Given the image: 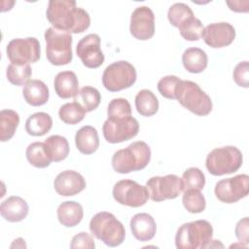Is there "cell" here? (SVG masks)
Listing matches in <instances>:
<instances>
[{"mask_svg":"<svg viewBox=\"0 0 249 249\" xmlns=\"http://www.w3.org/2000/svg\"><path fill=\"white\" fill-rule=\"evenodd\" d=\"M46 15L53 27L69 33H82L90 25L89 13L77 7L74 0L49 1Z\"/></svg>","mask_w":249,"mask_h":249,"instance_id":"cell-1","label":"cell"},{"mask_svg":"<svg viewBox=\"0 0 249 249\" xmlns=\"http://www.w3.org/2000/svg\"><path fill=\"white\" fill-rule=\"evenodd\" d=\"M151 160V149L144 141H136L114 153L112 166L121 174L145 168Z\"/></svg>","mask_w":249,"mask_h":249,"instance_id":"cell-2","label":"cell"},{"mask_svg":"<svg viewBox=\"0 0 249 249\" xmlns=\"http://www.w3.org/2000/svg\"><path fill=\"white\" fill-rule=\"evenodd\" d=\"M213 228L206 220H197L183 224L175 235L178 249H196L209 247L212 240Z\"/></svg>","mask_w":249,"mask_h":249,"instance_id":"cell-3","label":"cell"},{"mask_svg":"<svg viewBox=\"0 0 249 249\" xmlns=\"http://www.w3.org/2000/svg\"><path fill=\"white\" fill-rule=\"evenodd\" d=\"M90 232L109 247L121 245L125 237L124 225L110 212L95 214L89 222Z\"/></svg>","mask_w":249,"mask_h":249,"instance_id":"cell-4","label":"cell"},{"mask_svg":"<svg viewBox=\"0 0 249 249\" xmlns=\"http://www.w3.org/2000/svg\"><path fill=\"white\" fill-rule=\"evenodd\" d=\"M175 97L195 115L206 116L212 111L211 98L195 82L180 80L175 89Z\"/></svg>","mask_w":249,"mask_h":249,"instance_id":"cell-5","label":"cell"},{"mask_svg":"<svg viewBox=\"0 0 249 249\" xmlns=\"http://www.w3.org/2000/svg\"><path fill=\"white\" fill-rule=\"evenodd\" d=\"M46 56L53 65H66L72 61V36L69 32L50 27L45 31Z\"/></svg>","mask_w":249,"mask_h":249,"instance_id":"cell-6","label":"cell"},{"mask_svg":"<svg viewBox=\"0 0 249 249\" xmlns=\"http://www.w3.org/2000/svg\"><path fill=\"white\" fill-rule=\"evenodd\" d=\"M242 153L234 146L213 149L206 157L205 165L210 174L221 176L237 171L242 165Z\"/></svg>","mask_w":249,"mask_h":249,"instance_id":"cell-7","label":"cell"},{"mask_svg":"<svg viewBox=\"0 0 249 249\" xmlns=\"http://www.w3.org/2000/svg\"><path fill=\"white\" fill-rule=\"evenodd\" d=\"M138 130V121L131 115L109 116L102 126L105 140L113 144L121 143L135 137Z\"/></svg>","mask_w":249,"mask_h":249,"instance_id":"cell-8","label":"cell"},{"mask_svg":"<svg viewBox=\"0 0 249 249\" xmlns=\"http://www.w3.org/2000/svg\"><path fill=\"white\" fill-rule=\"evenodd\" d=\"M134 66L125 60H119L108 65L102 75V84L109 91H120L130 88L136 81Z\"/></svg>","mask_w":249,"mask_h":249,"instance_id":"cell-9","label":"cell"},{"mask_svg":"<svg viewBox=\"0 0 249 249\" xmlns=\"http://www.w3.org/2000/svg\"><path fill=\"white\" fill-rule=\"evenodd\" d=\"M6 53L11 63L27 65L39 60L41 47L39 41L34 37L16 38L9 42Z\"/></svg>","mask_w":249,"mask_h":249,"instance_id":"cell-10","label":"cell"},{"mask_svg":"<svg viewBox=\"0 0 249 249\" xmlns=\"http://www.w3.org/2000/svg\"><path fill=\"white\" fill-rule=\"evenodd\" d=\"M146 188L153 201L176 198L183 191L182 180L175 174L151 177L146 183Z\"/></svg>","mask_w":249,"mask_h":249,"instance_id":"cell-11","label":"cell"},{"mask_svg":"<svg viewBox=\"0 0 249 249\" xmlns=\"http://www.w3.org/2000/svg\"><path fill=\"white\" fill-rule=\"evenodd\" d=\"M113 196L120 204L140 207L147 202L149 192L145 186L138 184L136 181L124 179L114 185Z\"/></svg>","mask_w":249,"mask_h":249,"instance_id":"cell-12","label":"cell"},{"mask_svg":"<svg viewBox=\"0 0 249 249\" xmlns=\"http://www.w3.org/2000/svg\"><path fill=\"white\" fill-rule=\"evenodd\" d=\"M216 197L225 203H234L245 197L249 193V177L239 174L217 182L215 186Z\"/></svg>","mask_w":249,"mask_h":249,"instance_id":"cell-13","label":"cell"},{"mask_svg":"<svg viewBox=\"0 0 249 249\" xmlns=\"http://www.w3.org/2000/svg\"><path fill=\"white\" fill-rule=\"evenodd\" d=\"M130 34L141 41L151 39L155 34V16L147 6L137 7L131 14Z\"/></svg>","mask_w":249,"mask_h":249,"instance_id":"cell-14","label":"cell"},{"mask_svg":"<svg viewBox=\"0 0 249 249\" xmlns=\"http://www.w3.org/2000/svg\"><path fill=\"white\" fill-rule=\"evenodd\" d=\"M77 55L88 68H97L104 62V54L100 49V37L97 34H89L77 44Z\"/></svg>","mask_w":249,"mask_h":249,"instance_id":"cell-15","label":"cell"},{"mask_svg":"<svg viewBox=\"0 0 249 249\" xmlns=\"http://www.w3.org/2000/svg\"><path fill=\"white\" fill-rule=\"evenodd\" d=\"M201 37L211 48H223L231 45L235 38V29L229 22H215L203 27Z\"/></svg>","mask_w":249,"mask_h":249,"instance_id":"cell-16","label":"cell"},{"mask_svg":"<svg viewBox=\"0 0 249 249\" xmlns=\"http://www.w3.org/2000/svg\"><path fill=\"white\" fill-rule=\"evenodd\" d=\"M86 180L77 171L65 170L60 172L53 181L56 193L63 196H75L86 188Z\"/></svg>","mask_w":249,"mask_h":249,"instance_id":"cell-17","label":"cell"},{"mask_svg":"<svg viewBox=\"0 0 249 249\" xmlns=\"http://www.w3.org/2000/svg\"><path fill=\"white\" fill-rule=\"evenodd\" d=\"M129 226L133 236L139 241L151 240L157 231L156 222L148 213L135 214L130 219Z\"/></svg>","mask_w":249,"mask_h":249,"instance_id":"cell-18","label":"cell"},{"mask_svg":"<svg viewBox=\"0 0 249 249\" xmlns=\"http://www.w3.org/2000/svg\"><path fill=\"white\" fill-rule=\"evenodd\" d=\"M29 207L27 202L20 196H12L1 202V216L8 222H20L24 220L28 214Z\"/></svg>","mask_w":249,"mask_h":249,"instance_id":"cell-19","label":"cell"},{"mask_svg":"<svg viewBox=\"0 0 249 249\" xmlns=\"http://www.w3.org/2000/svg\"><path fill=\"white\" fill-rule=\"evenodd\" d=\"M25 101L31 106H42L47 103L50 91L47 85L41 80H29L22 90Z\"/></svg>","mask_w":249,"mask_h":249,"instance_id":"cell-20","label":"cell"},{"mask_svg":"<svg viewBox=\"0 0 249 249\" xmlns=\"http://www.w3.org/2000/svg\"><path fill=\"white\" fill-rule=\"evenodd\" d=\"M55 93L63 99L74 97L79 91V81L72 71L59 72L54 78Z\"/></svg>","mask_w":249,"mask_h":249,"instance_id":"cell-21","label":"cell"},{"mask_svg":"<svg viewBox=\"0 0 249 249\" xmlns=\"http://www.w3.org/2000/svg\"><path fill=\"white\" fill-rule=\"evenodd\" d=\"M75 144L77 149L82 154H93L99 146V137L97 130L91 125H85L81 127L76 132Z\"/></svg>","mask_w":249,"mask_h":249,"instance_id":"cell-22","label":"cell"},{"mask_svg":"<svg viewBox=\"0 0 249 249\" xmlns=\"http://www.w3.org/2000/svg\"><path fill=\"white\" fill-rule=\"evenodd\" d=\"M56 213L59 223L67 228L77 226L84 216L82 205L76 201H64L60 203Z\"/></svg>","mask_w":249,"mask_h":249,"instance_id":"cell-23","label":"cell"},{"mask_svg":"<svg viewBox=\"0 0 249 249\" xmlns=\"http://www.w3.org/2000/svg\"><path fill=\"white\" fill-rule=\"evenodd\" d=\"M182 62L190 73H201L208 63L206 53L199 48H189L182 54Z\"/></svg>","mask_w":249,"mask_h":249,"instance_id":"cell-24","label":"cell"},{"mask_svg":"<svg viewBox=\"0 0 249 249\" xmlns=\"http://www.w3.org/2000/svg\"><path fill=\"white\" fill-rule=\"evenodd\" d=\"M53 126L52 117L45 112H37L28 117L25 122V130L32 136H43Z\"/></svg>","mask_w":249,"mask_h":249,"instance_id":"cell-25","label":"cell"},{"mask_svg":"<svg viewBox=\"0 0 249 249\" xmlns=\"http://www.w3.org/2000/svg\"><path fill=\"white\" fill-rule=\"evenodd\" d=\"M45 147L52 161H60L67 158L69 154V144L65 137L61 135H52L45 140Z\"/></svg>","mask_w":249,"mask_h":249,"instance_id":"cell-26","label":"cell"},{"mask_svg":"<svg viewBox=\"0 0 249 249\" xmlns=\"http://www.w3.org/2000/svg\"><path fill=\"white\" fill-rule=\"evenodd\" d=\"M137 112L144 117H151L159 110V100L150 89H142L135 96Z\"/></svg>","mask_w":249,"mask_h":249,"instance_id":"cell-27","label":"cell"},{"mask_svg":"<svg viewBox=\"0 0 249 249\" xmlns=\"http://www.w3.org/2000/svg\"><path fill=\"white\" fill-rule=\"evenodd\" d=\"M18 124L19 116L16 111L2 110L0 112V140L2 142L10 140L14 136Z\"/></svg>","mask_w":249,"mask_h":249,"instance_id":"cell-28","label":"cell"},{"mask_svg":"<svg viewBox=\"0 0 249 249\" xmlns=\"http://www.w3.org/2000/svg\"><path fill=\"white\" fill-rule=\"evenodd\" d=\"M25 155L29 163L38 168L48 167L52 162L44 142H33L29 144L26 148Z\"/></svg>","mask_w":249,"mask_h":249,"instance_id":"cell-29","label":"cell"},{"mask_svg":"<svg viewBox=\"0 0 249 249\" xmlns=\"http://www.w3.org/2000/svg\"><path fill=\"white\" fill-rule=\"evenodd\" d=\"M74 101L80 104L86 113L91 112L98 107L101 101V95L95 88L86 86L79 89L74 96Z\"/></svg>","mask_w":249,"mask_h":249,"instance_id":"cell-30","label":"cell"},{"mask_svg":"<svg viewBox=\"0 0 249 249\" xmlns=\"http://www.w3.org/2000/svg\"><path fill=\"white\" fill-rule=\"evenodd\" d=\"M182 180V190L201 191L205 185V176L203 172L197 167H190L184 171Z\"/></svg>","mask_w":249,"mask_h":249,"instance_id":"cell-31","label":"cell"},{"mask_svg":"<svg viewBox=\"0 0 249 249\" xmlns=\"http://www.w3.org/2000/svg\"><path fill=\"white\" fill-rule=\"evenodd\" d=\"M86 111L77 102L65 103L59 108V119L67 124H76L82 122L85 118Z\"/></svg>","mask_w":249,"mask_h":249,"instance_id":"cell-32","label":"cell"},{"mask_svg":"<svg viewBox=\"0 0 249 249\" xmlns=\"http://www.w3.org/2000/svg\"><path fill=\"white\" fill-rule=\"evenodd\" d=\"M182 202L185 209L190 213H201L204 211L206 201L200 191L188 190L184 192Z\"/></svg>","mask_w":249,"mask_h":249,"instance_id":"cell-33","label":"cell"},{"mask_svg":"<svg viewBox=\"0 0 249 249\" xmlns=\"http://www.w3.org/2000/svg\"><path fill=\"white\" fill-rule=\"evenodd\" d=\"M194 17L192 9L184 3H175L168 9L167 18L171 25L179 28L188 19Z\"/></svg>","mask_w":249,"mask_h":249,"instance_id":"cell-34","label":"cell"},{"mask_svg":"<svg viewBox=\"0 0 249 249\" xmlns=\"http://www.w3.org/2000/svg\"><path fill=\"white\" fill-rule=\"evenodd\" d=\"M32 74V69L29 64L18 65L11 63L6 70V76L8 81L15 86L25 85Z\"/></svg>","mask_w":249,"mask_h":249,"instance_id":"cell-35","label":"cell"},{"mask_svg":"<svg viewBox=\"0 0 249 249\" xmlns=\"http://www.w3.org/2000/svg\"><path fill=\"white\" fill-rule=\"evenodd\" d=\"M181 36L187 41H197L201 38L203 30L202 22L195 16L183 23L179 28Z\"/></svg>","mask_w":249,"mask_h":249,"instance_id":"cell-36","label":"cell"},{"mask_svg":"<svg viewBox=\"0 0 249 249\" xmlns=\"http://www.w3.org/2000/svg\"><path fill=\"white\" fill-rule=\"evenodd\" d=\"M180 80H181L180 78L174 75L164 76L158 83V90L165 98L176 99L175 89Z\"/></svg>","mask_w":249,"mask_h":249,"instance_id":"cell-37","label":"cell"},{"mask_svg":"<svg viewBox=\"0 0 249 249\" xmlns=\"http://www.w3.org/2000/svg\"><path fill=\"white\" fill-rule=\"evenodd\" d=\"M107 115L109 116H122L131 115V107L129 102L124 98H114L110 101L107 108Z\"/></svg>","mask_w":249,"mask_h":249,"instance_id":"cell-38","label":"cell"},{"mask_svg":"<svg viewBox=\"0 0 249 249\" xmlns=\"http://www.w3.org/2000/svg\"><path fill=\"white\" fill-rule=\"evenodd\" d=\"M233 80L239 86L243 88L249 87V64L248 61L239 62L233 70Z\"/></svg>","mask_w":249,"mask_h":249,"instance_id":"cell-39","label":"cell"},{"mask_svg":"<svg viewBox=\"0 0 249 249\" xmlns=\"http://www.w3.org/2000/svg\"><path fill=\"white\" fill-rule=\"evenodd\" d=\"M70 247L72 249L78 248H87V249H93L95 247L94 240L91 235L86 231H81L80 233L73 236Z\"/></svg>","mask_w":249,"mask_h":249,"instance_id":"cell-40","label":"cell"},{"mask_svg":"<svg viewBox=\"0 0 249 249\" xmlns=\"http://www.w3.org/2000/svg\"><path fill=\"white\" fill-rule=\"evenodd\" d=\"M235 236L240 241V243H244L245 245L249 242V224H248V217H244L243 219L239 220L236 224L235 230Z\"/></svg>","mask_w":249,"mask_h":249,"instance_id":"cell-41","label":"cell"}]
</instances>
